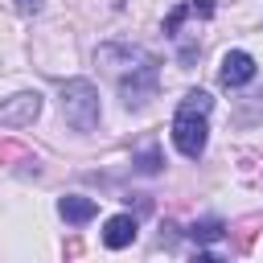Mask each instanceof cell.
I'll use <instances>...</instances> for the list:
<instances>
[{
  "label": "cell",
  "mask_w": 263,
  "mask_h": 263,
  "mask_svg": "<svg viewBox=\"0 0 263 263\" xmlns=\"http://www.w3.org/2000/svg\"><path fill=\"white\" fill-rule=\"evenodd\" d=\"M210 107H214V99L205 95V90H189L185 99H181V107H177V119H173V144L181 148V156H189V160H197L201 152H205V115H210Z\"/></svg>",
  "instance_id": "6da1fadb"
},
{
  "label": "cell",
  "mask_w": 263,
  "mask_h": 263,
  "mask_svg": "<svg viewBox=\"0 0 263 263\" xmlns=\"http://www.w3.org/2000/svg\"><path fill=\"white\" fill-rule=\"evenodd\" d=\"M62 115L70 127L78 132H90L99 123V90L86 82V78H70L62 86Z\"/></svg>",
  "instance_id": "7a4b0ae2"
},
{
  "label": "cell",
  "mask_w": 263,
  "mask_h": 263,
  "mask_svg": "<svg viewBox=\"0 0 263 263\" xmlns=\"http://www.w3.org/2000/svg\"><path fill=\"white\" fill-rule=\"evenodd\" d=\"M37 111H41V95L37 90H25V95H12L8 103H0V123L25 127V123L37 119Z\"/></svg>",
  "instance_id": "3957f363"
},
{
  "label": "cell",
  "mask_w": 263,
  "mask_h": 263,
  "mask_svg": "<svg viewBox=\"0 0 263 263\" xmlns=\"http://www.w3.org/2000/svg\"><path fill=\"white\" fill-rule=\"evenodd\" d=\"M255 58L251 53H242V49H230L226 58H222V70H218V82L222 86H247L251 78H255Z\"/></svg>",
  "instance_id": "277c9868"
},
{
  "label": "cell",
  "mask_w": 263,
  "mask_h": 263,
  "mask_svg": "<svg viewBox=\"0 0 263 263\" xmlns=\"http://www.w3.org/2000/svg\"><path fill=\"white\" fill-rule=\"evenodd\" d=\"M103 242H107L111 251L132 247V242H136V218H132V214H115V218H107V226H103Z\"/></svg>",
  "instance_id": "5b68a950"
},
{
  "label": "cell",
  "mask_w": 263,
  "mask_h": 263,
  "mask_svg": "<svg viewBox=\"0 0 263 263\" xmlns=\"http://www.w3.org/2000/svg\"><path fill=\"white\" fill-rule=\"evenodd\" d=\"M58 214H62L66 222L82 226V222H90V218L99 214V201H95V197H78V193H66V197L58 201Z\"/></svg>",
  "instance_id": "8992f818"
},
{
  "label": "cell",
  "mask_w": 263,
  "mask_h": 263,
  "mask_svg": "<svg viewBox=\"0 0 263 263\" xmlns=\"http://www.w3.org/2000/svg\"><path fill=\"white\" fill-rule=\"evenodd\" d=\"M185 16H214V0H185V4H177V8L164 16V33L177 37V29H181Z\"/></svg>",
  "instance_id": "52a82bcc"
},
{
  "label": "cell",
  "mask_w": 263,
  "mask_h": 263,
  "mask_svg": "<svg viewBox=\"0 0 263 263\" xmlns=\"http://www.w3.org/2000/svg\"><path fill=\"white\" fill-rule=\"evenodd\" d=\"M222 234H226V226H222L218 218H201V222L189 226V238H193V242H218Z\"/></svg>",
  "instance_id": "ba28073f"
},
{
  "label": "cell",
  "mask_w": 263,
  "mask_h": 263,
  "mask_svg": "<svg viewBox=\"0 0 263 263\" xmlns=\"http://www.w3.org/2000/svg\"><path fill=\"white\" fill-rule=\"evenodd\" d=\"M16 12L21 16H33V12H41V0H16Z\"/></svg>",
  "instance_id": "9c48e42d"
},
{
  "label": "cell",
  "mask_w": 263,
  "mask_h": 263,
  "mask_svg": "<svg viewBox=\"0 0 263 263\" xmlns=\"http://www.w3.org/2000/svg\"><path fill=\"white\" fill-rule=\"evenodd\" d=\"M189 263H222V259H218V255H210V251H197Z\"/></svg>",
  "instance_id": "30bf717a"
}]
</instances>
